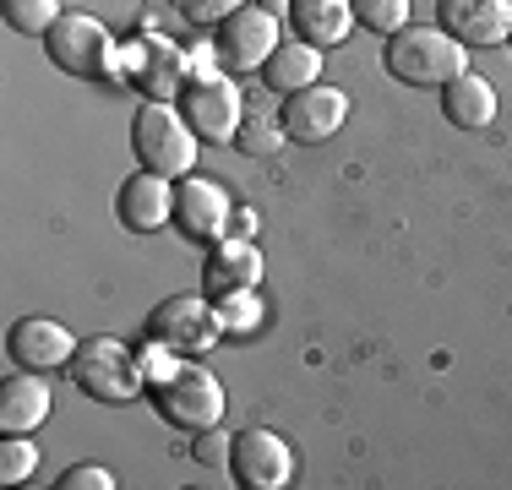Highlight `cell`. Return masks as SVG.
Masks as SVG:
<instances>
[{
	"instance_id": "25",
	"label": "cell",
	"mask_w": 512,
	"mask_h": 490,
	"mask_svg": "<svg viewBox=\"0 0 512 490\" xmlns=\"http://www.w3.org/2000/svg\"><path fill=\"white\" fill-rule=\"evenodd\" d=\"M235 142L246 147V153L267 158V153H278V147L289 142V131H284V120H278V115H246V126H240Z\"/></svg>"
},
{
	"instance_id": "16",
	"label": "cell",
	"mask_w": 512,
	"mask_h": 490,
	"mask_svg": "<svg viewBox=\"0 0 512 490\" xmlns=\"http://www.w3.org/2000/svg\"><path fill=\"white\" fill-rule=\"evenodd\" d=\"M349 28H355V6L349 0H289V33L300 44H316L322 55L344 44Z\"/></svg>"
},
{
	"instance_id": "27",
	"label": "cell",
	"mask_w": 512,
	"mask_h": 490,
	"mask_svg": "<svg viewBox=\"0 0 512 490\" xmlns=\"http://www.w3.org/2000/svg\"><path fill=\"white\" fill-rule=\"evenodd\" d=\"M55 485L60 490H115V474H109L104 463H77V469H66Z\"/></svg>"
},
{
	"instance_id": "2",
	"label": "cell",
	"mask_w": 512,
	"mask_h": 490,
	"mask_svg": "<svg viewBox=\"0 0 512 490\" xmlns=\"http://www.w3.org/2000/svg\"><path fill=\"white\" fill-rule=\"evenodd\" d=\"M458 71H469V49L447 28L409 22L387 39V77H398L404 88H447Z\"/></svg>"
},
{
	"instance_id": "10",
	"label": "cell",
	"mask_w": 512,
	"mask_h": 490,
	"mask_svg": "<svg viewBox=\"0 0 512 490\" xmlns=\"http://www.w3.org/2000/svg\"><path fill=\"white\" fill-rule=\"evenodd\" d=\"M229 474L246 490H284L295 480V447L278 431H262V425H256V431H240L235 452H229Z\"/></svg>"
},
{
	"instance_id": "22",
	"label": "cell",
	"mask_w": 512,
	"mask_h": 490,
	"mask_svg": "<svg viewBox=\"0 0 512 490\" xmlns=\"http://www.w3.org/2000/svg\"><path fill=\"white\" fill-rule=\"evenodd\" d=\"M0 11H6V22L17 33H28V39H44V33L66 17V6H60V0H0Z\"/></svg>"
},
{
	"instance_id": "6",
	"label": "cell",
	"mask_w": 512,
	"mask_h": 490,
	"mask_svg": "<svg viewBox=\"0 0 512 490\" xmlns=\"http://www.w3.org/2000/svg\"><path fill=\"white\" fill-rule=\"evenodd\" d=\"M180 115L191 120V131L202 142H235L240 126H246V93L235 88V77L207 71V77H191L180 88Z\"/></svg>"
},
{
	"instance_id": "13",
	"label": "cell",
	"mask_w": 512,
	"mask_h": 490,
	"mask_svg": "<svg viewBox=\"0 0 512 490\" xmlns=\"http://www.w3.org/2000/svg\"><path fill=\"white\" fill-rule=\"evenodd\" d=\"M442 28L463 49H496L512 39V0H442Z\"/></svg>"
},
{
	"instance_id": "12",
	"label": "cell",
	"mask_w": 512,
	"mask_h": 490,
	"mask_svg": "<svg viewBox=\"0 0 512 490\" xmlns=\"http://www.w3.org/2000/svg\"><path fill=\"white\" fill-rule=\"evenodd\" d=\"M229 218H235V202L218 180H202V175H186L175 180V229L186 240H224L229 235Z\"/></svg>"
},
{
	"instance_id": "26",
	"label": "cell",
	"mask_w": 512,
	"mask_h": 490,
	"mask_svg": "<svg viewBox=\"0 0 512 490\" xmlns=\"http://www.w3.org/2000/svg\"><path fill=\"white\" fill-rule=\"evenodd\" d=\"M240 6H251V0H180V17L197 22V28H218V22L235 17Z\"/></svg>"
},
{
	"instance_id": "17",
	"label": "cell",
	"mask_w": 512,
	"mask_h": 490,
	"mask_svg": "<svg viewBox=\"0 0 512 490\" xmlns=\"http://www.w3.org/2000/svg\"><path fill=\"white\" fill-rule=\"evenodd\" d=\"M50 420V387H44V371H22L0 382V431L6 436H28Z\"/></svg>"
},
{
	"instance_id": "15",
	"label": "cell",
	"mask_w": 512,
	"mask_h": 490,
	"mask_svg": "<svg viewBox=\"0 0 512 490\" xmlns=\"http://www.w3.org/2000/svg\"><path fill=\"white\" fill-rule=\"evenodd\" d=\"M115 213H120V224L137 229V235H153V229L175 224V180L153 175V169L131 175L115 196Z\"/></svg>"
},
{
	"instance_id": "23",
	"label": "cell",
	"mask_w": 512,
	"mask_h": 490,
	"mask_svg": "<svg viewBox=\"0 0 512 490\" xmlns=\"http://www.w3.org/2000/svg\"><path fill=\"white\" fill-rule=\"evenodd\" d=\"M355 6V22H365L371 33L393 39L398 28H409V0H349Z\"/></svg>"
},
{
	"instance_id": "4",
	"label": "cell",
	"mask_w": 512,
	"mask_h": 490,
	"mask_svg": "<svg viewBox=\"0 0 512 490\" xmlns=\"http://www.w3.org/2000/svg\"><path fill=\"white\" fill-rule=\"evenodd\" d=\"M44 49H50V60L60 71H71V77H88V82H115L120 77L115 33H109L99 17H88V11H66V17L44 33Z\"/></svg>"
},
{
	"instance_id": "30",
	"label": "cell",
	"mask_w": 512,
	"mask_h": 490,
	"mask_svg": "<svg viewBox=\"0 0 512 490\" xmlns=\"http://www.w3.org/2000/svg\"><path fill=\"white\" fill-rule=\"evenodd\" d=\"M262 11H273V17H289V0H256Z\"/></svg>"
},
{
	"instance_id": "8",
	"label": "cell",
	"mask_w": 512,
	"mask_h": 490,
	"mask_svg": "<svg viewBox=\"0 0 512 490\" xmlns=\"http://www.w3.org/2000/svg\"><path fill=\"white\" fill-rule=\"evenodd\" d=\"M218 333H224V322H218L213 300H202V294H169L148 316V338H158L175 354H207Z\"/></svg>"
},
{
	"instance_id": "5",
	"label": "cell",
	"mask_w": 512,
	"mask_h": 490,
	"mask_svg": "<svg viewBox=\"0 0 512 490\" xmlns=\"http://www.w3.org/2000/svg\"><path fill=\"white\" fill-rule=\"evenodd\" d=\"M71 382H77L88 398H99V403H131L142 387H148V376H142V360L126 349L120 338H82L77 343V354H71Z\"/></svg>"
},
{
	"instance_id": "14",
	"label": "cell",
	"mask_w": 512,
	"mask_h": 490,
	"mask_svg": "<svg viewBox=\"0 0 512 490\" xmlns=\"http://www.w3.org/2000/svg\"><path fill=\"white\" fill-rule=\"evenodd\" d=\"M6 349L22 371H60V365H71V354H77V338H71V327H60L55 316H22V322L11 327Z\"/></svg>"
},
{
	"instance_id": "28",
	"label": "cell",
	"mask_w": 512,
	"mask_h": 490,
	"mask_svg": "<svg viewBox=\"0 0 512 490\" xmlns=\"http://www.w3.org/2000/svg\"><path fill=\"white\" fill-rule=\"evenodd\" d=\"M229 452H235V436H224L218 425L213 431H197V441H191V458L207 463V469H213V463H229Z\"/></svg>"
},
{
	"instance_id": "7",
	"label": "cell",
	"mask_w": 512,
	"mask_h": 490,
	"mask_svg": "<svg viewBox=\"0 0 512 490\" xmlns=\"http://www.w3.org/2000/svg\"><path fill=\"white\" fill-rule=\"evenodd\" d=\"M120 82L148 98H175L191 82V55L175 39H131L120 44Z\"/></svg>"
},
{
	"instance_id": "11",
	"label": "cell",
	"mask_w": 512,
	"mask_h": 490,
	"mask_svg": "<svg viewBox=\"0 0 512 490\" xmlns=\"http://www.w3.org/2000/svg\"><path fill=\"white\" fill-rule=\"evenodd\" d=\"M278 120H284L289 142L316 147V142H327V137H338V131H344L349 98H344V88H322V82H311V88H300V93L284 98Z\"/></svg>"
},
{
	"instance_id": "18",
	"label": "cell",
	"mask_w": 512,
	"mask_h": 490,
	"mask_svg": "<svg viewBox=\"0 0 512 490\" xmlns=\"http://www.w3.org/2000/svg\"><path fill=\"white\" fill-rule=\"evenodd\" d=\"M202 284L207 294H224V289H256L262 284V251H256V240H213V256L202 262Z\"/></svg>"
},
{
	"instance_id": "20",
	"label": "cell",
	"mask_w": 512,
	"mask_h": 490,
	"mask_svg": "<svg viewBox=\"0 0 512 490\" xmlns=\"http://www.w3.org/2000/svg\"><path fill=\"white\" fill-rule=\"evenodd\" d=\"M442 115L453 120L458 131H485L496 120V88L485 77H474V71H458L442 88Z\"/></svg>"
},
{
	"instance_id": "19",
	"label": "cell",
	"mask_w": 512,
	"mask_h": 490,
	"mask_svg": "<svg viewBox=\"0 0 512 490\" xmlns=\"http://www.w3.org/2000/svg\"><path fill=\"white\" fill-rule=\"evenodd\" d=\"M262 82L273 93H300V88H311V82H322V49L316 44H300L295 33H289L284 44L267 55V66H262Z\"/></svg>"
},
{
	"instance_id": "9",
	"label": "cell",
	"mask_w": 512,
	"mask_h": 490,
	"mask_svg": "<svg viewBox=\"0 0 512 490\" xmlns=\"http://www.w3.org/2000/svg\"><path fill=\"white\" fill-rule=\"evenodd\" d=\"M278 44H284V17H273L262 6H240L235 17L218 22V39H213L218 60L229 71H262Z\"/></svg>"
},
{
	"instance_id": "1",
	"label": "cell",
	"mask_w": 512,
	"mask_h": 490,
	"mask_svg": "<svg viewBox=\"0 0 512 490\" xmlns=\"http://www.w3.org/2000/svg\"><path fill=\"white\" fill-rule=\"evenodd\" d=\"M131 147H137V164L153 169L164 180H186L197 169V153H202V137L191 131V120L180 115L169 98H148L131 120Z\"/></svg>"
},
{
	"instance_id": "3",
	"label": "cell",
	"mask_w": 512,
	"mask_h": 490,
	"mask_svg": "<svg viewBox=\"0 0 512 490\" xmlns=\"http://www.w3.org/2000/svg\"><path fill=\"white\" fill-rule=\"evenodd\" d=\"M153 392V409L164 414L169 425H180V431H213L218 420H224V387H218L213 371H202V365L191 360H175V371H164L158 382H148Z\"/></svg>"
},
{
	"instance_id": "21",
	"label": "cell",
	"mask_w": 512,
	"mask_h": 490,
	"mask_svg": "<svg viewBox=\"0 0 512 490\" xmlns=\"http://www.w3.org/2000/svg\"><path fill=\"white\" fill-rule=\"evenodd\" d=\"M213 311L224 322V333H251V327H262L267 305L256 289H224V294H213Z\"/></svg>"
},
{
	"instance_id": "29",
	"label": "cell",
	"mask_w": 512,
	"mask_h": 490,
	"mask_svg": "<svg viewBox=\"0 0 512 490\" xmlns=\"http://www.w3.org/2000/svg\"><path fill=\"white\" fill-rule=\"evenodd\" d=\"M229 235H235V240H251V235H256V207H235V218H229Z\"/></svg>"
},
{
	"instance_id": "24",
	"label": "cell",
	"mask_w": 512,
	"mask_h": 490,
	"mask_svg": "<svg viewBox=\"0 0 512 490\" xmlns=\"http://www.w3.org/2000/svg\"><path fill=\"white\" fill-rule=\"evenodd\" d=\"M39 469V447L28 436H6L0 441V485H28Z\"/></svg>"
}]
</instances>
